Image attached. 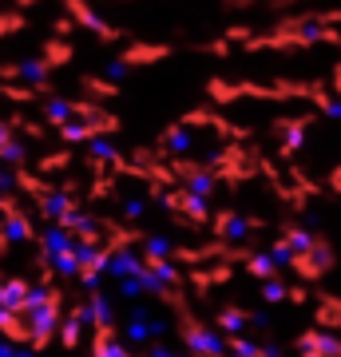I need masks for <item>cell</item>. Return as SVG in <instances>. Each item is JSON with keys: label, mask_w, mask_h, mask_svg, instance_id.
<instances>
[{"label": "cell", "mask_w": 341, "mask_h": 357, "mask_svg": "<svg viewBox=\"0 0 341 357\" xmlns=\"http://www.w3.org/2000/svg\"><path fill=\"white\" fill-rule=\"evenodd\" d=\"M242 326H246V318H242L238 310H227V314H222V330L227 333H242Z\"/></svg>", "instance_id": "3957f363"}, {"label": "cell", "mask_w": 341, "mask_h": 357, "mask_svg": "<svg viewBox=\"0 0 341 357\" xmlns=\"http://www.w3.org/2000/svg\"><path fill=\"white\" fill-rule=\"evenodd\" d=\"M262 298L266 302H286V298H294V290L282 278H270V282H262Z\"/></svg>", "instance_id": "7a4b0ae2"}, {"label": "cell", "mask_w": 341, "mask_h": 357, "mask_svg": "<svg viewBox=\"0 0 341 357\" xmlns=\"http://www.w3.org/2000/svg\"><path fill=\"white\" fill-rule=\"evenodd\" d=\"M294 36L302 40V44H317V40H326V36H329V28L321 24V20H302V24L294 28Z\"/></svg>", "instance_id": "6da1fadb"}]
</instances>
